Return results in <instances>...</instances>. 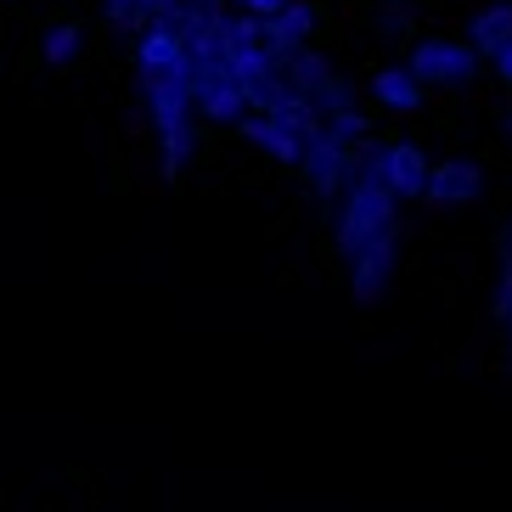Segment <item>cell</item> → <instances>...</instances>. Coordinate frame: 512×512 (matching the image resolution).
<instances>
[{
  "label": "cell",
  "mask_w": 512,
  "mask_h": 512,
  "mask_svg": "<svg viewBox=\"0 0 512 512\" xmlns=\"http://www.w3.org/2000/svg\"><path fill=\"white\" fill-rule=\"evenodd\" d=\"M394 186L383 181V141H366L361 147V169H355V181H349V192L338 197V254L355 259L366 248V242H377L383 231L400 226V214H394Z\"/></svg>",
  "instance_id": "cell-1"
},
{
  "label": "cell",
  "mask_w": 512,
  "mask_h": 512,
  "mask_svg": "<svg viewBox=\"0 0 512 512\" xmlns=\"http://www.w3.org/2000/svg\"><path fill=\"white\" fill-rule=\"evenodd\" d=\"M361 147H366V136H361V141H355V136H338V130H327V124H321L310 141H304L299 169H304V181H310V192H316L321 209H332V203L349 192L355 169H361Z\"/></svg>",
  "instance_id": "cell-2"
},
{
  "label": "cell",
  "mask_w": 512,
  "mask_h": 512,
  "mask_svg": "<svg viewBox=\"0 0 512 512\" xmlns=\"http://www.w3.org/2000/svg\"><path fill=\"white\" fill-rule=\"evenodd\" d=\"M479 46L473 40H417L411 46V74L422 85H467V79L479 74Z\"/></svg>",
  "instance_id": "cell-3"
},
{
  "label": "cell",
  "mask_w": 512,
  "mask_h": 512,
  "mask_svg": "<svg viewBox=\"0 0 512 512\" xmlns=\"http://www.w3.org/2000/svg\"><path fill=\"white\" fill-rule=\"evenodd\" d=\"M186 68H192V46H186L175 29L152 23V29L141 34V46H136L141 91H147V85H186Z\"/></svg>",
  "instance_id": "cell-4"
},
{
  "label": "cell",
  "mask_w": 512,
  "mask_h": 512,
  "mask_svg": "<svg viewBox=\"0 0 512 512\" xmlns=\"http://www.w3.org/2000/svg\"><path fill=\"white\" fill-rule=\"evenodd\" d=\"M394 254H400V226L383 231L377 242H366L361 254L349 259V299L355 304L383 299V287H389V276H394Z\"/></svg>",
  "instance_id": "cell-5"
},
{
  "label": "cell",
  "mask_w": 512,
  "mask_h": 512,
  "mask_svg": "<svg viewBox=\"0 0 512 512\" xmlns=\"http://www.w3.org/2000/svg\"><path fill=\"white\" fill-rule=\"evenodd\" d=\"M428 175H434V164L422 158L417 141H383V181L394 186L400 203L406 197H428Z\"/></svg>",
  "instance_id": "cell-6"
},
{
  "label": "cell",
  "mask_w": 512,
  "mask_h": 512,
  "mask_svg": "<svg viewBox=\"0 0 512 512\" xmlns=\"http://www.w3.org/2000/svg\"><path fill=\"white\" fill-rule=\"evenodd\" d=\"M479 192H484V169L473 164V158H445V164H434V175H428V203H434V209H462V203H473Z\"/></svg>",
  "instance_id": "cell-7"
},
{
  "label": "cell",
  "mask_w": 512,
  "mask_h": 512,
  "mask_svg": "<svg viewBox=\"0 0 512 512\" xmlns=\"http://www.w3.org/2000/svg\"><path fill=\"white\" fill-rule=\"evenodd\" d=\"M237 136L248 141V147H259L265 158L287 164V169H299V158H304V141L293 136L287 124H276L271 113H242V119H237Z\"/></svg>",
  "instance_id": "cell-8"
},
{
  "label": "cell",
  "mask_w": 512,
  "mask_h": 512,
  "mask_svg": "<svg viewBox=\"0 0 512 512\" xmlns=\"http://www.w3.org/2000/svg\"><path fill=\"white\" fill-rule=\"evenodd\" d=\"M192 96H197V119H209V124H237L248 113V91L231 79V68L226 74H209Z\"/></svg>",
  "instance_id": "cell-9"
},
{
  "label": "cell",
  "mask_w": 512,
  "mask_h": 512,
  "mask_svg": "<svg viewBox=\"0 0 512 512\" xmlns=\"http://www.w3.org/2000/svg\"><path fill=\"white\" fill-rule=\"evenodd\" d=\"M310 29H316V6H310V0H287L276 17H265V40H271L276 57L299 51L304 40H310Z\"/></svg>",
  "instance_id": "cell-10"
},
{
  "label": "cell",
  "mask_w": 512,
  "mask_h": 512,
  "mask_svg": "<svg viewBox=\"0 0 512 512\" xmlns=\"http://www.w3.org/2000/svg\"><path fill=\"white\" fill-rule=\"evenodd\" d=\"M422 91H428V85H422L411 68H377V74H372V96L389 107V113H417Z\"/></svg>",
  "instance_id": "cell-11"
},
{
  "label": "cell",
  "mask_w": 512,
  "mask_h": 512,
  "mask_svg": "<svg viewBox=\"0 0 512 512\" xmlns=\"http://www.w3.org/2000/svg\"><path fill=\"white\" fill-rule=\"evenodd\" d=\"M473 46H479V57H501V51L512 46V6H484L479 17H473V34H467Z\"/></svg>",
  "instance_id": "cell-12"
},
{
  "label": "cell",
  "mask_w": 512,
  "mask_h": 512,
  "mask_svg": "<svg viewBox=\"0 0 512 512\" xmlns=\"http://www.w3.org/2000/svg\"><path fill=\"white\" fill-rule=\"evenodd\" d=\"M158 175L164 181H181L186 158H192V124H175V130H158Z\"/></svg>",
  "instance_id": "cell-13"
},
{
  "label": "cell",
  "mask_w": 512,
  "mask_h": 512,
  "mask_svg": "<svg viewBox=\"0 0 512 512\" xmlns=\"http://www.w3.org/2000/svg\"><path fill=\"white\" fill-rule=\"evenodd\" d=\"M79 40H85V29H79V23H57V29L46 34L40 57H46L51 68H68V62H74V51H79Z\"/></svg>",
  "instance_id": "cell-14"
},
{
  "label": "cell",
  "mask_w": 512,
  "mask_h": 512,
  "mask_svg": "<svg viewBox=\"0 0 512 512\" xmlns=\"http://www.w3.org/2000/svg\"><path fill=\"white\" fill-rule=\"evenodd\" d=\"M237 6H242V12H254V17H276L287 0H237Z\"/></svg>",
  "instance_id": "cell-15"
},
{
  "label": "cell",
  "mask_w": 512,
  "mask_h": 512,
  "mask_svg": "<svg viewBox=\"0 0 512 512\" xmlns=\"http://www.w3.org/2000/svg\"><path fill=\"white\" fill-rule=\"evenodd\" d=\"M496 74H501V79H507V85H512V46H507V51H501V57H496Z\"/></svg>",
  "instance_id": "cell-16"
},
{
  "label": "cell",
  "mask_w": 512,
  "mask_h": 512,
  "mask_svg": "<svg viewBox=\"0 0 512 512\" xmlns=\"http://www.w3.org/2000/svg\"><path fill=\"white\" fill-rule=\"evenodd\" d=\"M501 242H507V248H512V214H507V237H501Z\"/></svg>",
  "instance_id": "cell-17"
},
{
  "label": "cell",
  "mask_w": 512,
  "mask_h": 512,
  "mask_svg": "<svg viewBox=\"0 0 512 512\" xmlns=\"http://www.w3.org/2000/svg\"><path fill=\"white\" fill-rule=\"evenodd\" d=\"M501 124H507V130H512V113H501Z\"/></svg>",
  "instance_id": "cell-18"
},
{
  "label": "cell",
  "mask_w": 512,
  "mask_h": 512,
  "mask_svg": "<svg viewBox=\"0 0 512 512\" xmlns=\"http://www.w3.org/2000/svg\"><path fill=\"white\" fill-rule=\"evenodd\" d=\"M507 338H512V321H507Z\"/></svg>",
  "instance_id": "cell-19"
}]
</instances>
